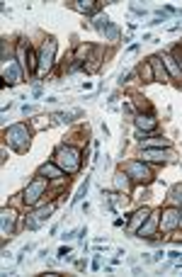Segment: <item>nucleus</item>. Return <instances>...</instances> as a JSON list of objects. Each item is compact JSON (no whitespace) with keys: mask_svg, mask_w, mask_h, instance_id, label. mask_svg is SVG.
I'll return each instance as SVG.
<instances>
[{"mask_svg":"<svg viewBox=\"0 0 182 277\" xmlns=\"http://www.w3.org/2000/svg\"><path fill=\"white\" fill-rule=\"evenodd\" d=\"M54 163L63 170V173H75L80 168V151L75 146H59L56 148V156H54Z\"/></svg>","mask_w":182,"mask_h":277,"instance_id":"nucleus-1","label":"nucleus"},{"mask_svg":"<svg viewBox=\"0 0 182 277\" xmlns=\"http://www.w3.org/2000/svg\"><path fill=\"white\" fill-rule=\"evenodd\" d=\"M5 138H7V146H12L17 153H25L30 148V132L25 124H12L5 132Z\"/></svg>","mask_w":182,"mask_h":277,"instance_id":"nucleus-2","label":"nucleus"},{"mask_svg":"<svg viewBox=\"0 0 182 277\" xmlns=\"http://www.w3.org/2000/svg\"><path fill=\"white\" fill-rule=\"evenodd\" d=\"M54 56H56V39H46L44 46H41V54H39V68H36L39 76H46L51 71Z\"/></svg>","mask_w":182,"mask_h":277,"instance_id":"nucleus-3","label":"nucleus"},{"mask_svg":"<svg viewBox=\"0 0 182 277\" xmlns=\"http://www.w3.org/2000/svg\"><path fill=\"white\" fill-rule=\"evenodd\" d=\"M126 173H129V178H131L134 183H148L153 178V173L144 166V161H131V163H126Z\"/></svg>","mask_w":182,"mask_h":277,"instance_id":"nucleus-4","label":"nucleus"},{"mask_svg":"<svg viewBox=\"0 0 182 277\" xmlns=\"http://www.w3.org/2000/svg\"><path fill=\"white\" fill-rule=\"evenodd\" d=\"M44 190H46V180H34V183H32L30 187L25 190V194H22L25 204H36Z\"/></svg>","mask_w":182,"mask_h":277,"instance_id":"nucleus-5","label":"nucleus"},{"mask_svg":"<svg viewBox=\"0 0 182 277\" xmlns=\"http://www.w3.org/2000/svg\"><path fill=\"white\" fill-rule=\"evenodd\" d=\"M175 226H180V212H178L175 207L160 212V229H163V231H173Z\"/></svg>","mask_w":182,"mask_h":277,"instance_id":"nucleus-6","label":"nucleus"},{"mask_svg":"<svg viewBox=\"0 0 182 277\" xmlns=\"http://www.w3.org/2000/svg\"><path fill=\"white\" fill-rule=\"evenodd\" d=\"M158 217H160V212H153V214H148V219L144 222V226L136 231V236L139 238H151L153 236V231L160 226V222H158Z\"/></svg>","mask_w":182,"mask_h":277,"instance_id":"nucleus-7","label":"nucleus"},{"mask_svg":"<svg viewBox=\"0 0 182 277\" xmlns=\"http://www.w3.org/2000/svg\"><path fill=\"white\" fill-rule=\"evenodd\" d=\"M148 63H151V68H153V78L158 83H168V71L163 68V58L160 56H151Z\"/></svg>","mask_w":182,"mask_h":277,"instance_id":"nucleus-8","label":"nucleus"},{"mask_svg":"<svg viewBox=\"0 0 182 277\" xmlns=\"http://www.w3.org/2000/svg\"><path fill=\"white\" fill-rule=\"evenodd\" d=\"M2 236H12V231H15V222H17V214H15V209H2Z\"/></svg>","mask_w":182,"mask_h":277,"instance_id":"nucleus-9","label":"nucleus"},{"mask_svg":"<svg viewBox=\"0 0 182 277\" xmlns=\"http://www.w3.org/2000/svg\"><path fill=\"white\" fill-rule=\"evenodd\" d=\"M2 76H5V81H7L10 85L20 83V81H22V66L15 61V63H10V66L5 68V73H2Z\"/></svg>","mask_w":182,"mask_h":277,"instance_id":"nucleus-10","label":"nucleus"},{"mask_svg":"<svg viewBox=\"0 0 182 277\" xmlns=\"http://www.w3.org/2000/svg\"><path fill=\"white\" fill-rule=\"evenodd\" d=\"M134 124H136V129H139V132L148 134V132H153V129L158 127V119H153V117H144V114H139V117L134 119Z\"/></svg>","mask_w":182,"mask_h":277,"instance_id":"nucleus-11","label":"nucleus"},{"mask_svg":"<svg viewBox=\"0 0 182 277\" xmlns=\"http://www.w3.org/2000/svg\"><path fill=\"white\" fill-rule=\"evenodd\" d=\"M148 214H151V212H148L146 207H141V209H136V214H134V219L129 222V231H131V233H136V231H139V229L144 226V222L148 219Z\"/></svg>","mask_w":182,"mask_h":277,"instance_id":"nucleus-12","label":"nucleus"},{"mask_svg":"<svg viewBox=\"0 0 182 277\" xmlns=\"http://www.w3.org/2000/svg\"><path fill=\"white\" fill-rule=\"evenodd\" d=\"M131 183H134V180H131V178H129V173H117V175H114V187H117V190H119V192H131Z\"/></svg>","mask_w":182,"mask_h":277,"instance_id":"nucleus-13","label":"nucleus"},{"mask_svg":"<svg viewBox=\"0 0 182 277\" xmlns=\"http://www.w3.org/2000/svg\"><path fill=\"white\" fill-rule=\"evenodd\" d=\"M141 158L144 161H153V163H160V161H165V153L160 148H144Z\"/></svg>","mask_w":182,"mask_h":277,"instance_id":"nucleus-14","label":"nucleus"},{"mask_svg":"<svg viewBox=\"0 0 182 277\" xmlns=\"http://www.w3.org/2000/svg\"><path fill=\"white\" fill-rule=\"evenodd\" d=\"M39 175H44V178H63V170L56 163L54 166H41L39 168Z\"/></svg>","mask_w":182,"mask_h":277,"instance_id":"nucleus-15","label":"nucleus"},{"mask_svg":"<svg viewBox=\"0 0 182 277\" xmlns=\"http://www.w3.org/2000/svg\"><path fill=\"white\" fill-rule=\"evenodd\" d=\"M54 209H56V204H49V207L39 209V212L34 214V217H36V222H39V224H41V222H46V219H49V217L54 214Z\"/></svg>","mask_w":182,"mask_h":277,"instance_id":"nucleus-16","label":"nucleus"},{"mask_svg":"<svg viewBox=\"0 0 182 277\" xmlns=\"http://www.w3.org/2000/svg\"><path fill=\"white\" fill-rule=\"evenodd\" d=\"M165 146H170V141H168V138H160V137L146 141V148H165Z\"/></svg>","mask_w":182,"mask_h":277,"instance_id":"nucleus-17","label":"nucleus"},{"mask_svg":"<svg viewBox=\"0 0 182 277\" xmlns=\"http://www.w3.org/2000/svg\"><path fill=\"white\" fill-rule=\"evenodd\" d=\"M163 61H165V66H168V71H170V73H173V76H182L180 66H178V61H175V58H173V56H165V58H163Z\"/></svg>","mask_w":182,"mask_h":277,"instance_id":"nucleus-18","label":"nucleus"},{"mask_svg":"<svg viewBox=\"0 0 182 277\" xmlns=\"http://www.w3.org/2000/svg\"><path fill=\"white\" fill-rule=\"evenodd\" d=\"M107 27H109L107 15H97V17H95V29H97V32H107Z\"/></svg>","mask_w":182,"mask_h":277,"instance_id":"nucleus-19","label":"nucleus"},{"mask_svg":"<svg viewBox=\"0 0 182 277\" xmlns=\"http://www.w3.org/2000/svg\"><path fill=\"white\" fill-rule=\"evenodd\" d=\"M88 187H90V178H85V183H83V185H80V190L75 192V197H73V204H78V202L88 194Z\"/></svg>","mask_w":182,"mask_h":277,"instance_id":"nucleus-20","label":"nucleus"},{"mask_svg":"<svg viewBox=\"0 0 182 277\" xmlns=\"http://www.w3.org/2000/svg\"><path fill=\"white\" fill-rule=\"evenodd\" d=\"M141 78H144L146 83L155 81V78H153V68H151V63H144V66H141Z\"/></svg>","mask_w":182,"mask_h":277,"instance_id":"nucleus-21","label":"nucleus"},{"mask_svg":"<svg viewBox=\"0 0 182 277\" xmlns=\"http://www.w3.org/2000/svg\"><path fill=\"white\" fill-rule=\"evenodd\" d=\"M75 10H80V12H92V10H95V5H92V0H78Z\"/></svg>","mask_w":182,"mask_h":277,"instance_id":"nucleus-22","label":"nucleus"},{"mask_svg":"<svg viewBox=\"0 0 182 277\" xmlns=\"http://www.w3.org/2000/svg\"><path fill=\"white\" fill-rule=\"evenodd\" d=\"M105 37H107L109 42H117V39H119V27H117V25H109L107 32H105Z\"/></svg>","mask_w":182,"mask_h":277,"instance_id":"nucleus-23","label":"nucleus"},{"mask_svg":"<svg viewBox=\"0 0 182 277\" xmlns=\"http://www.w3.org/2000/svg\"><path fill=\"white\" fill-rule=\"evenodd\" d=\"M170 202H173V204H182V187H175V190L170 192Z\"/></svg>","mask_w":182,"mask_h":277,"instance_id":"nucleus-24","label":"nucleus"},{"mask_svg":"<svg viewBox=\"0 0 182 277\" xmlns=\"http://www.w3.org/2000/svg\"><path fill=\"white\" fill-rule=\"evenodd\" d=\"M34 112H36L34 105H22V114H34Z\"/></svg>","mask_w":182,"mask_h":277,"instance_id":"nucleus-25","label":"nucleus"},{"mask_svg":"<svg viewBox=\"0 0 182 277\" xmlns=\"http://www.w3.org/2000/svg\"><path fill=\"white\" fill-rule=\"evenodd\" d=\"M88 51H90V46H80V49H78V61H80L83 56L88 54Z\"/></svg>","mask_w":182,"mask_h":277,"instance_id":"nucleus-26","label":"nucleus"},{"mask_svg":"<svg viewBox=\"0 0 182 277\" xmlns=\"http://www.w3.org/2000/svg\"><path fill=\"white\" fill-rule=\"evenodd\" d=\"M180 255H182V253H178V250H173V253H168V258H170V260H178Z\"/></svg>","mask_w":182,"mask_h":277,"instance_id":"nucleus-27","label":"nucleus"},{"mask_svg":"<svg viewBox=\"0 0 182 277\" xmlns=\"http://www.w3.org/2000/svg\"><path fill=\"white\" fill-rule=\"evenodd\" d=\"M175 263H178V268H182V255L178 258V260H175Z\"/></svg>","mask_w":182,"mask_h":277,"instance_id":"nucleus-28","label":"nucleus"},{"mask_svg":"<svg viewBox=\"0 0 182 277\" xmlns=\"http://www.w3.org/2000/svg\"><path fill=\"white\" fill-rule=\"evenodd\" d=\"M180 226H182V212H180Z\"/></svg>","mask_w":182,"mask_h":277,"instance_id":"nucleus-29","label":"nucleus"}]
</instances>
